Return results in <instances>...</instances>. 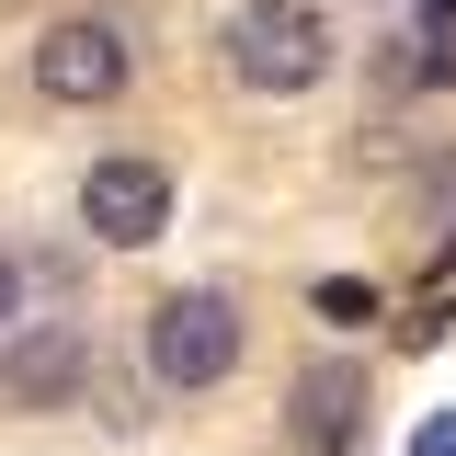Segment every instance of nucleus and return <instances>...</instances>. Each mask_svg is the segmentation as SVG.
I'll use <instances>...</instances> for the list:
<instances>
[{"mask_svg":"<svg viewBox=\"0 0 456 456\" xmlns=\"http://www.w3.org/2000/svg\"><path fill=\"white\" fill-rule=\"evenodd\" d=\"M331 69V23L308 0H240L228 12V80L240 92H308Z\"/></svg>","mask_w":456,"mask_h":456,"instance_id":"1","label":"nucleus"},{"mask_svg":"<svg viewBox=\"0 0 456 456\" xmlns=\"http://www.w3.org/2000/svg\"><path fill=\"white\" fill-rule=\"evenodd\" d=\"M228 365H240V308L206 297V285H183L149 308V377L160 388H217Z\"/></svg>","mask_w":456,"mask_h":456,"instance_id":"2","label":"nucleus"},{"mask_svg":"<svg viewBox=\"0 0 456 456\" xmlns=\"http://www.w3.org/2000/svg\"><path fill=\"white\" fill-rule=\"evenodd\" d=\"M35 92H46V103H114V92H126V35L92 23V12L46 23V35H35Z\"/></svg>","mask_w":456,"mask_h":456,"instance_id":"3","label":"nucleus"},{"mask_svg":"<svg viewBox=\"0 0 456 456\" xmlns=\"http://www.w3.org/2000/svg\"><path fill=\"white\" fill-rule=\"evenodd\" d=\"M80 217H92V240H114V251H149L171 228V171L160 160H92L80 171Z\"/></svg>","mask_w":456,"mask_h":456,"instance_id":"4","label":"nucleus"},{"mask_svg":"<svg viewBox=\"0 0 456 456\" xmlns=\"http://www.w3.org/2000/svg\"><path fill=\"white\" fill-rule=\"evenodd\" d=\"M80 388H92V342L69 331V320H35V331L0 342V399L12 411H69Z\"/></svg>","mask_w":456,"mask_h":456,"instance_id":"5","label":"nucleus"},{"mask_svg":"<svg viewBox=\"0 0 456 456\" xmlns=\"http://www.w3.org/2000/svg\"><path fill=\"white\" fill-rule=\"evenodd\" d=\"M342 411H354V377H342V365H320V377L297 388V434H308V445L331 456V434H342Z\"/></svg>","mask_w":456,"mask_h":456,"instance_id":"6","label":"nucleus"},{"mask_svg":"<svg viewBox=\"0 0 456 456\" xmlns=\"http://www.w3.org/2000/svg\"><path fill=\"white\" fill-rule=\"evenodd\" d=\"M320 320H377V285H320Z\"/></svg>","mask_w":456,"mask_h":456,"instance_id":"7","label":"nucleus"},{"mask_svg":"<svg viewBox=\"0 0 456 456\" xmlns=\"http://www.w3.org/2000/svg\"><path fill=\"white\" fill-rule=\"evenodd\" d=\"M411 456H456V411H434V422L411 434Z\"/></svg>","mask_w":456,"mask_h":456,"instance_id":"8","label":"nucleus"},{"mask_svg":"<svg viewBox=\"0 0 456 456\" xmlns=\"http://www.w3.org/2000/svg\"><path fill=\"white\" fill-rule=\"evenodd\" d=\"M12 320H23V263L0 251V331H12Z\"/></svg>","mask_w":456,"mask_h":456,"instance_id":"9","label":"nucleus"}]
</instances>
